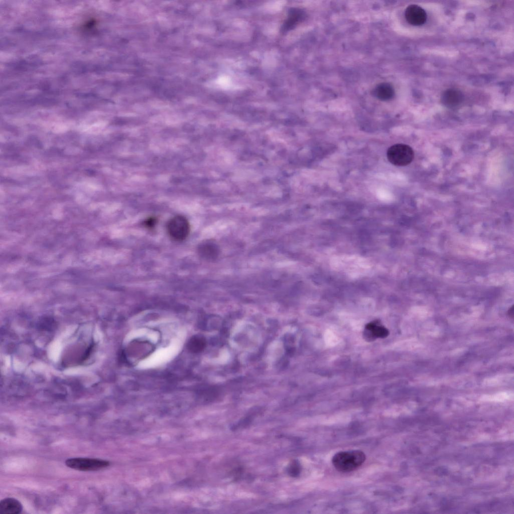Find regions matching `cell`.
I'll list each match as a JSON object with an SVG mask.
<instances>
[{
	"label": "cell",
	"mask_w": 514,
	"mask_h": 514,
	"mask_svg": "<svg viewBox=\"0 0 514 514\" xmlns=\"http://www.w3.org/2000/svg\"><path fill=\"white\" fill-rule=\"evenodd\" d=\"M365 459L366 456L363 452L353 450L336 453L332 457V462L338 471L348 472L360 466Z\"/></svg>",
	"instance_id": "1"
},
{
	"label": "cell",
	"mask_w": 514,
	"mask_h": 514,
	"mask_svg": "<svg viewBox=\"0 0 514 514\" xmlns=\"http://www.w3.org/2000/svg\"><path fill=\"white\" fill-rule=\"evenodd\" d=\"M389 161L397 166H405L410 164L414 158V152L409 145L397 144L391 146L387 152Z\"/></svg>",
	"instance_id": "2"
},
{
	"label": "cell",
	"mask_w": 514,
	"mask_h": 514,
	"mask_svg": "<svg viewBox=\"0 0 514 514\" xmlns=\"http://www.w3.org/2000/svg\"><path fill=\"white\" fill-rule=\"evenodd\" d=\"M66 465L72 469L83 471H96L109 465L108 461L89 458L74 457L67 459Z\"/></svg>",
	"instance_id": "3"
},
{
	"label": "cell",
	"mask_w": 514,
	"mask_h": 514,
	"mask_svg": "<svg viewBox=\"0 0 514 514\" xmlns=\"http://www.w3.org/2000/svg\"><path fill=\"white\" fill-rule=\"evenodd\" d=\"M167 230L170 236L177 241L185 239L190 232V225L183 216L174 217L168 222Z\"/></svg>",
	"instance_id": "4"
},
{
	"label": "cell",
	"mask_w": 514,
	"mask_h": 514,
	"mask_svg": "<svg viewBox=\"0 0 514 514\" xmlns=\"http://www.w3.org/2000/svg\"><path fill=\"white\" fill-rule=\"evenodd\" d=\"M306 16L305 11L300 8L289 9L287 17L283 23L281 31L283 33H285L293 30L298 24L305 20Z\"/></svg>",
	"instance_id": "5"
},
{
	"label": "cell",
	"mask_w": 514,
	"mask_h": 514,
	"mask_svg": "<svg viewBox=\"0 0 514 514\" xmlns=\"http://www.w3.org/2000/svg\"><path fill=\"white\" fill-rule=\"evenodd\" d=\"M389 334L388 329L381 325L379 321L376 320L370 322L365 325L363 337L367 341L371 342L377 338H386Z\"/></svg>",
	"instance_id": "6"
},
{
	"label": "cell",
	"mask_w": 514,
	"mask_h": 514,
	"mask_svg": "<svg viewBox=\"0 0 514 514\" xmlns=\"http://www.w3.org/2000/svg\"><path fill=\"white\" fill-rule=\"evenodd\" d=\"M405 16L410 24L416 26L423 25L427 20L425 11L417 5L409 6L405 10Z\"/></svg>",
	"instance_id": "7"
},
{
	"label": "cell",
	"mask_w": 514,
	"mask_h": 514,
	"mask_svg": "<svg viewBox=\"0 0 514 514\" xmlns=\"http://www.w3.org/2000/svg\"><path fill=\"white\" fill-rule=\"evenodd\" d=\"M463 99V93L460 90L454 88L446 90L441 96L442 104L449 108H454L458 106Z\"/></svg>",
	"instance_id": "8"
},
{
	"label": "cell",
	"mask_w": 514,
	"mask_h": 514,
	"mask_svg": "<svg viewBox=\"0 0 514 514\" xmlns=\"http://www.w3.org/2000/svg\"><path fill=\"white\" fill-rule=\"evenodd\" d=\"M23 510L22 503L13 497H6L0 501V513L3 514H19Z\"/></svg>",
	"instance_id": "9"
},
{
	"label": "cell",
	"mask_w": 514,
	"mask_h": 514,
	"mask_svg": "<svg viewBox=\"0 0 514 514\" xmlns=\"http://www.w3.org/2000/svg\"><path fill=\"white\" fill-rule=\"evenodd\" d=\"M373 94L378 99L387 101L392 99L395 95V90L391 84L387 82L378 84L373 91Z\"/></svg>",
	"instance_id": "10"
},
{
	"label": "cell",
	"mask_w": 514,
	"mask_h": 514,
	"mask_svg": "<svg viewBox=\"0 0 514 514\" xmlns=\"http://www.w3.org/2000/svg\"><path fill=\"white\" fill-rule=\"evenodd\" d=\"M200 255L207 260H214L217 258L219 248L217 245L210 242L201 244L198 248Z\"/></svg>",
	"instance_id": "11"
},
{
	"label": "cell",
	"mask_w": 514,
	"mask_h": 514,
	"mask_svg": "<svg viewBox=\"0 0 514 514\" xmlns=\"http://www.w3.org/2000/svg\"><path fill=\"white\" fill-rule=\"evenodd\" d=\"M205 345L204 339L200 336L195 335L189 340L187 347L191 352H198L204 348Z\"/></svg>",
	"instance_id": "12"
},
{
	"label": "cell",
	"mask_w": 514,
	"mask_h": 514,
	"mask_svg": "<svg viewBox=\"0 0 514 514\" xmlns=\"http://www.w3.org/2000/svg\"><path fill=\"white\" fill-rule=\"evenodd\" d=\"M288 474L292 477H297L301 471V466L297 460H293L290 463L287 469Z\"/></svg>",
	"instance_id": "13"
},
{
	"label": "cell",
	"mask_w": 514,
	"mask_h": 514,
	"mask_svg": "<svg viewBox=\"0 0 514 514\" xmlns=\"http://www.w3.org/2000/svg\"><path fill=\"white\" fill-rule=\"evenodd\" d=\"M157 219L155 217H151L147 218L144 221V225L146 227L149 228H153L157 223Z\"/></svg>",
	"instance_id": "14"
},
{
	"label": "cell",
	"mask_w": 514,
	"mask_h": 514,
	"mask_svg": "<svg viewBox=\"0 0 514 514\" xmlns=\"http://www.w3.org/2000/svg\"><path fill=\"white\" fill-rule=\"evenodd\" d=\"M508 314L510 317H513V306H512L509 310L508 311Z\"/></svg>",
	"instance_id": "15"
}]
</instances>
